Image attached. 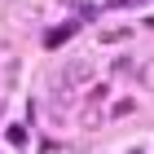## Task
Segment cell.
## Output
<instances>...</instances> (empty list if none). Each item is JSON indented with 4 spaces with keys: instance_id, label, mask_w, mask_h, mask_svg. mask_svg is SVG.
<instances>
[{
    "instance_id": "1",
    "label": "cell",
    "mask_w": 154,
    "mask_h": 154,
    "mask_svg": "<svg viewBox=\"0 0 154 154\" xmlns=\"http://www.w3.org/2000/svg\"><path fill=\"white\" fill-rule=\"evenodd\" d=\"M88 79H93V62L88 57H71L62 66V75H57V88H79V84H88Z\"/></svg>"
},
{
    "instance_id": "2",
    "label": "cell",
    "mask_w": 154,
    "mask_h": 154,
    "mask_svg": "<svg viewBox=\"0 0 154 154\" xmlns=\"http://www.w3.org/2000/svg\"><path fill=\"white\" fill-rule=\"evenodd\" d=\"M137 79H141V88H150V93H154V62H141Z\"/></svg>"
},
{
    "instance_id": "3",
    "label": "cell",
    "mask_w": 154,
    "mask_h": 154,
    "mask_svg": "<svg viewBox=\"0 0 154 154\" xmlns=\"http://www.w3.org/2000/svg\"><path fill=\"white\" fill-rule=\"evenodd\" d=\"M71 31H75V26H57V31H48V35H44V44H48V48H57L62 40L71 35Z\"/></svg>"
},
{
    "instance_id": "4",
    "label": "cell",
    "mask_w": 154,
    "mask_h": 154,
    "mask_svg": "<svg viewBox=\"0 0 154 154\" xmlns=\"http://www.w3.org/2000/svg\"><path fill=\"white\" fill-rule=\"evenodd\" d=\"M5 137H9V145H26V128H18V123H13Z\"/></svg>"
},
{
    "instance_id": "5",
    "label": "cell",
    "mask_w": 154,
    "mask_h": 154,
    "mask_svg": "<svg viewBox=\"0 0 154 154\" xmlns=\"http://www.w3.org/2000/svg\"><path fill=\"white\" fill-rule=\"evenodd\" d=\"M123 5H137V0H123Z\"/></svg>"
}]
</instances>
